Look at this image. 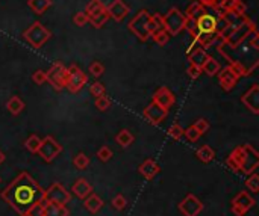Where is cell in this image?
Wrapping results in <instances>:
<instances>
[{
  "instance_id": "1",
  "label": "cell",
  "mask_w": 259,
  "mask_h": 216,
  "mask_svg": "<svg viewBox=\"0 0 259 216\" xmlns=\"http://www.w3.org/2000/svg\"><path fill=\"white\" fill-rule=\"evenodd\" d=\"M0 198L19 216H27L33 206L44 200V189L29 172H20L0 192Z\"/></svg>"
},
{
  "instance_id": "2",
  "label": "cell",
  "mask_w": 259,
  "mask_h": 216,
  "mask_svg": "<svg viewBox=\"0 0 259 216\" xmlns=\"http://www.w3.org/2000/svg\"><path fill=\"white\" fill-rule=\"evenodd\" d=\"M226 165L231 168L233 172H243L250 175L252 172L256 171L259 165V157L256 150L246 144V145H241L235 148L226 159Z\"/></svg>"
},
{
  "instance_id": "3",
  "label": "cell",
  "mask_w": 259,
  "mask_h": 216,
  "mask_svg": "<svg viewBox=\"0 0 259 216\" xmlns=\"http://www.w3.org/2000/svg\"><path fill=\"white\" fill-rule=\"evenodd\" d=\"M129 30L135 35V37L140 40V41H147L150 38V35L155 32V30H158V24L155 23L153 20V17L150 15L149 11L143 9L138 12L133 19L129 22L128 24Z\"/></svg>"
},
{
  "instance_id": "4",
  "label": "cell",
  "mask_w": 259,
  "mask_h": 216,
  "mask_svg": "<svg viewBox=\"0 0 259 216\" xmlns=\"http://www.w3.org/2000/svg\"><path fill=\"white\" fill-rule=\"evenodd\" d=\"M83 12L86 14V17H88V22L96 29H100L109 20V14L106 11V5H103L102 0H90V3L86 5Z\"/></svg>"
},
{
  "instance_id": "5",
  "label": "cell",
  "mask_w": 259,
  "mask_h": 216,
  "mask_svg": "<svg viewBox=\"0 0 259 216\" xmlns=\"http://www.w3.org/2000/svg\"><path fill=\"white\" fill-rule=\"evenodd\" d=\"M186 17L183 12H181L178 8H171L165 15H162V23L164 29L168 32V35H179L186 24Z\"/></svg>"
},
{
  "instance_id": "6",
  "label": "cell",
  "mask_w": 259,
  "mask_h": 216,
  "mask_svg": "<svg viewBox=\"0 0 259 216\" xmlns=\"http://www.w3.org/2000/svg\"><path fill=\"white\" fill-rule=\"evenodd\" d=\"M52 37L50 30H47L40 22H35L29 29L23 32V38L33 47V48H41L49 38Z\"/></svg>"
},
{
  "instance_id": "7",
  "label": "cell",
  "mask_w": 259,
  "mask_h": 216,
  "mask_svg": "<svg viewBox=\"0 0 259 216\" xmlns=\"http://www.w3.org/2000/svg\"><path fill=\"white\" fill-rule=\"evenodd\" d=\"M88 82V76L78 65H70L67 68V79H65V88L70 93L76 94Z\"/></svg>"
},
{
  "instance_id": "8",
  "label": "cell",
  "mask_w": 259,
  "mask_h": 216,
  "mask_svg": "<svg viewBox=\"0 0 259 216\" xmlns=\"http://www.w3.org/2000/svg\"><path fill=\"white\" fill-rule=\"evenodd\" d=\"M62 151V145L52 136H46L43 141H41V145H40V150H38V154L41 156V159L47 164L50 162H53Z\"/></svg>"
},
{
  "instance_id": "9",
  "label": "cell",
  "mask_w": 259,
  "mask_h": 216,
  "mask_svg": "<svg viewBox=\"0 0 259 216\" xmlns=\"http://www.w3.org/2000/svg\"><path fill=\"white\" fill-rule=\"evenodd\" d=\"M44 200L47 203H55L65 206L68 201L72 200V193L68 192L61 183L55 182L53 185H50L47 191H44Z\"/></svg>"
},
{
  "instance_id": "10",
  "label": "cell",
  "mask_w": 259,
  "mask_h": 216,
  "mask_svg": "<svg viewBox=\"0 0 259 216\" xmlns=\"http://www.w3.org/2000/svg\"><path fill=\"white\" fill-rule=\"evenodd\" d=\"M47 73V82L53 86L55 91H62L65 88V79H67V68L62 62H55L50 67Z\"/></svg>"
},
{
  "instance_id": "11",
  "label": "cell",
  "mask_w": 259,
  "mask_h": 216,
  "mask_svg": "<svg viewBox=\"0 0 259 216\" xmlns=\"http://www.w3.org/2000/svg\"><path fill=\"white\" fill-rule=\"evenodd\" d=\"M255 206V198L246 191L239 192L231 201V210L235 216H244Z\"/></svg>"
},
{
  "instance_id": "12",
  "label": "cell",
  "mask_w": 259,
  "mask_h": 216,
  "mask_svg": "<svg viewBox=\"0 0 259 216\" xmlns=\"http://www.w3.org/2000/svg\"><path fill=\"white\" fill-rule=\"evenodd\" d=\"M178 209L183 216H199L203 212L205 206L194 193H188L178 204Z\"/></svg>"
},
{
  "instance_id": "13",
  "label": "cell",
  "mask_w": 259,
  "mask_h": 216,
  "mask_svg": "<svg viewBox=\"0 0 259 216\" xmlns=\"http://www.w3.org/2000/svg\"><path fill=\"white\" fill-rule=\"evenodd\" d=\"M194 24L200 35H214L218 29V19L212 14L205 12L197 20H194Z\"/></svg>"
},
{
  "instance_id": "14",
  "label": "cell",
  "mask_w": 259,
  "mask_h": 216,
  "mask_svg": "<svg viewBox=\"0 0 259 216\" xmlns=\"http://www.w3.org/2000/svg\"><path fill=\"white\" fill-rule=\"evenodd\" d=\"M167 115H168V111L161 107L159 104H156L155 101H152L143 112V117L153 125H161L162 121L167 118Z\"/></svg>"
},
{
  "instance_id": "15",
  "label": "cell",
  "mask_w": 259,
  "mask_h": 216,
  "mask_svg": "<svg viewBox=\"0 0 259 216\" xmlns=\"http://www.w3.org/2000/svg\"><path fill=\"white\" fill-rule=\"evenodd\" d=\"M218 82H220V86L224 89V91H231V89L235 88V85L238 83V79L239 76L235 73V71L228 65L226 68H223L218 71Z\"/></svg>"
},
{
  "instance_id": "16",
  "label": "cell",
  "mask_w": 259,
  "mask_h": 216,
  "mask_svg": "<svg viewBox=\"0 0 259 216\" xmlns=\"http://www.w3.org/2000/svg\"><path fill=\"white\" fill-rule=\"evenodd\" d=\"M106 11L109 14V19H114L115 22H123L126 19V15L130 12V8L123 0H112L106 6Z\"/></svg>"
},
{
  "instance_id": "17",
  "label": "cell",
  "mask_w": 259,
  "mask_h": 216,
  "mask_svg": "<svg viewBox=\"0 0 259 216\" xmlns=\"http://www.w3.org/2000/svg\"><path fill=\"white\" fill-rule=\"evenodd\" d=\"M153 101L156 103V104H159L161 107H164V109L168 111L170 107L175 104L176 97H175V94H173L167 86H162V88H158L156 91H155V94H153Z\"/></svg>"
},
{
  "instance_id": "18",
  "label": "cell",
  "mask_w": 259,
  "mask_h": 216,
  "mask_svg": "<svg viewBox=\"0 0 259 216\" xmlns=\"http://www.w3.org/2000/svg\"><path fill=\"white\" fill-rule=\"evenodd\" d=\"M243 104L253 114H259V85H253L249 91L241 97Z\"/></svg>"
},
{
  "instance_id": "19",
  "label": "cell",
  "mask_w": 259,
  "mask_h": 216,
  "mask_svg": "<svg viewBox=\"0 0 259 216\" xmlns=\"http://www.w3.org/2000/svg\"><path fill=\"white\" fill-rule=\"evenodd\" d=\"M72 193L79 200H85L90 193H93V186L86 178H78L72 186Z\"/></svg>"
},
{
  "instance_id": "20",
  "label": "cell",
  "mask_w": 259,
  "mask_h": 216,
  "mask_svg": "<svg viewBox=\"0 0 259 216\" xmlns=\"http://www.w3.org/2000/svg\"><path fill=\"white\" fill-rule=\"evenodd\" d=\"M138 171H140V174H141L146 180H152V178H155V177L159 174L161 168H159V165L156 164V160L146 159L143 164L138 167Z\"/></svg>"
},
{
  "instance_id": "21",
  "label": "cell",
  "mask_w": 259,
  "mask_h": 216,
  "mask_svg": "<svg viewBox=\"0 0 259 216\" xmlns=\"http://www.w3.org/2000/svg\"><path fill=\"white\" fill-rule=\"evenodd\" d=\"M186 55H188L189 64H194V65H199V67H202V64L206 61V58L209 56L208 51H206L205 48H202L199 44H197L196 47H193L191 50H189Z\"/></svg>"
},
{
  "instance_id": "22",
  "label": "cell",
  "mask_w": 259,
  "mask_h": 216,
  "mask_svg": "<svg viewBox=\"0 0 259 216\" xmlns=\"http://www.w3.org/2000/svg\"><path fill=\"white\" fill-rule=\"evenodd\" d=\"M103 206H105V203H103L102 198L99 195H96V193H90L83 200V207L88 210L90 213H93V215L99 213Z\"/></svg>"
},
{
  "instance_id": "23",
  "label": "cell",
  "mask_w": 259,
  "mask_h": 216,
  "mask_svg": "<svg viewBox=\"0 0 259 216\" xmlns=\"http://www.w3.org/2000/svg\"><path fill=\"white\" fill-rule=\"evenodd\" d=\"M46 201V200H44ZM68 209L65 206L61 204H55V203H47L46 201V210H44V216H68Z\"/></svg>"
},
{
  "instance_id": "24",
  "label": "cell",
  "mask_w": 259,
  "mask_h": 216,
  "mask_svg": "<svg viewBox=\"0 0 259 216\" xmlns=\"http://www.w3.org/2000/svg\"><path fill=\"white\" fill-rule=\"evenodd\" d=\"M6 109L12 114V115H20L25 109V101L19 97V96H12L8 103H6Z\"/></svg>"
},
{
  "instance_id": "25",
  "label": "cell",
  "mask_w": 259,
  "mask_h": 216,
  "mask_svg": "<svg viewBox=\"0 0 259 216\" xmlns=\"http://www.w3.org/2000/svg\"><path fill=\"white\" fill-rule=\"evenodd\" d=\"M202 73H205V74H208L209 77H212V76H215L218 71L221 70V67H220V64L214 59V58H211V56H208L206 58V61L202 64Z\"/></svg>"
},
{
  "instance_id": "26",
  "label": "cell",
  "mask_w": 259,
  "mask_h": 216,
  "mask_svg": "<svg viewBox=\"0 0 259 216\" xmlns=\"http://www.w3.org/2000/svg\"><path fill=\"white\" fill-rule=\"evenodd\" d=\"M205 12H206V8L202 3H199L197 0H194V2L186 8L185 17H186V19H189V20H197L199 17L203 15Z\"/></svg>"
},
{
  "instance_id": "27",
  "label": "cell",
  "mask_w": 259,
  "mask_h": 216,
  "mask_svg": "<svg viewBox=\"0 0 259 216\" xmlns=\"http://www.w3.org/2000/svg\"><path fill=\"white\" fill-rule=\"evenodd\" d=\"M27 5H29V8H30L33 12L38 14V15H41V14H44L52 5H53V2H52V0H29Z\"/></svg>"
},
{
  "instance_id": "28",
  "label": "cell",
  "mask_w": 259,
  "mask_h": 216,
  "mask_svg": "<svg viewBox=\"0 0 259 216\" xmlns=\"http://www.w3.org/2000/svg\"><path fill=\"white\" fill-rule=\"evenodd\" d=\"M115 141H117V144L120 147H123V148H128V147H130L132 144H133V141H135V136L129 132V130H126V129H123V130H120L118 133H117V136H115Z\"/></svg>"
},
{
  "instance_id": "29",
  "label": "cell",
  "mask_w": 259,
  "mask_h": 216,
  "mask_svg": "<svg viewBox=\"0 0 259 216\" xmlns=\"http://www.w3.org/2000/svg\"><path fill=\"white\" fill-rule=\"evenodd\" d=\"M196 156L199 157V160L203 162V164H211V162L215 159V151L209 145H203L196 151Z\"/></svg>"
},
{
  "instance_id": "30",
  "label": "cell",
  "mask_w": 259,
  "mask_h": 216,
  "mask_svg": "<svg viewBox=\"0 0 259 216\" xmlns=\"http://www.w3.org/2000/svg\"><path fill=\"white\" fill-rule=\"evenodd\" d=\"M150 38L156 43L158 46H165L170 40V35L165 29H158V30H155L152 35H150Z\"/></svg>"
},
{
  "instance_id": "31",
  "label": "cell",
  "mask_w": 259,
  "mask_h": 216,
  "mask_svg": "<svg viewBox=\"0 0 259 216\" xmlns=\"http://www.w3.org/2000/svg\"><path fill=\"white\" fill-rule=\"evenodd\" d=\"M73 165H75V168L83 171V169H86V168L90 167V157L86 156L85 153H78L73 157Z\"/></svg>"
},
{
  "instance_id": "32",
  "label": "cell",
  "mask_w": 259,
  "mask_h": 216,
  "mask_svg": "<svg viewBox=\"0 0 259 216\" xmlns=\"http://www.w3.org/2000/svg\"><path fill=\"white\" fill-rule=\"evenodd\" d=\"M41 145V139L37 135H30L26 141H25V147L26 150H29L30 153H38Z\"/></svg>"
},
{
  "instance_id": "33",
  "label": "cell",
  "mask_w": 259,
  "mask_h": 216,
  "mask_svg": "<svg viewBox=\"0 0 259 216\" xmlns=\"http://www.w3.org/2000/svg\"><path fill=\"white\" fill-rule=\"evenodd\" d=\"M246 188H247L250 192H253V193L259 192V175H258L256 172H252V174L249 175L247 182H246Z\"/></svg>"
},
{
  "instance_id": "34",
  "label": "cell",
  "mask_w": 259,
  "mask_h": 216,
  "mask_svg": "<svg viewBox=\"0 0 259 216\" xmlns=\"http://www.w3.org/2000/svg\"><path fill=\"white\" fill-rule=\"evenodd\" d=\"M96 107H97L100 112L108 111L109 107H111V98H109L106 94H103V96L97 97V98H96Z\"/></svg>"
},
{
  "instance_id": "35",
  "label": "cell",
  "mask_w": 259,
  "mask_h": 216,
  "mask_svg": "<svg viewBox=\"0 0 259 216\" xmlns=\"http://www.w3.org/2000/svg\"><path fill=\"white\" fill-rule=\"evenodd\" d=\"M168 136L171 139H175V141H179L181 138H183V129H182V125L179 122H175L171 125V127L168 129Z\"/></svg>"
},
{
  "instance_id": "36",
  "label": "cell",
  "mask_w": 259,
  "mask_h": 216,
  "mask_svg": "<svg viewBox=\"0 0 259 216\" xmlns=\"http://www.w3.org/2000/svg\"><path fill=\"white\" fill-rule=\"evenodd\" d=\"M111 204H112V207L117 209V210H125L126 206H128V200L125 198V195L118 193V195H115L112 200H111Z\"/></svg>"
},
{
  "instance_id": "37",
  "label": "cell",
  "mask_w": 259,
  "mask_h": 216,
  "mask_svg": "<svg viewBox=\"0 0 259 216\" xmlns=\"http://www.w3.org/2000/svg\"><path fill=\"white\" fill-rule=\"evenodd\" d=\"M183 136H185L189 142H197V141L202 138V135L193 127V125H189V127L183 129Z\"/></svg>"
},
{
  "instance_id": "38",
  "label": "cell",
  "mask_w": 259,
  "mask_h": 216,
  "mask_svg": "<svg viewBox=\"0 0 259 216\" xmlns=\"http://www.w3.org/2000/svg\"><path fill=\"white\" fill-rule=\"evenodd\" d=\"M88 71H90V74H93L94 77H100L103 73H105V67H103L99 61H94V62L90 64Z\"/></svg>"
},
{
  "instance_id": "39",
  "label": "cell",
  "mask_w": 259,
  "mask_h": 216,
  "mask_svg": "<svg viewBox=\"0 0 259 216\" xmlns=\"http://www.w3.org/2000/svg\"><path fill=\"white\" fill-rule=\"evenodd\" d=\"M193 127L200 133V135H205L206 132L209 130V122L206 121L205 118H200V120H197V121H194V124H193Z\"/></svg>"
},
{
  "instance_id": "40",
  "label": "cell",
  "mask_w": 259,
  "mask_h": 216,
  "mask_svg": "<svg viewBox=\"0 0 259 216\" xmlns=\"http://www.w3.org/2000/svg\"><path fill=\"white\" fill-rule=\"evenodd\" d=\"M112 150L109 148V147H106V145H103V147H100L99 148V151H97V157H99V160L100 162H108L111 157H112Z\"/></svg>"
},
{
  "instance_id": "41",
  "label": "cell",
  "mask_w": 259,
  "mask_h": 216,
  "mask_svg": "<svg viewBox=\"0 0 259 216\" xmlns=\"http://www.w3.org/2000/svg\"><path fill=\"white\" fill-rule=\"evenodd\" d=\"M44 210H46V201L43 200L29 210L27 216H44Z\"/></svg>"
},
{
  "instance_id": "42",
  "label": "cell",
  "mask_w": 259,
  "mask_h": 216,
  "mask_svg": "<svg viewBox=\"0 0 259 216\" xmlns=\"http://www.w3.org/2000/svg\"><path fill=\"white\" fill-rule=\"evenodd\" d=\"M186 74H188V77H189V79L196 80V79H199V77H200V74H202V68H200L199 65L189 64V67L186 68Z\"/></svg>"
},
{
  "instance_id": "43",
  "label": "cell",
  "mask_w": 259,
  "mask_h": 216,
  "mask_svg": "<svg viewBox=\"0 0 259 216\" xmlns=\"http://www.w3.org/2000/svg\"><path fill=\"white\" fill-rule=\"evenodd\" d=\"M32 80L35 85H44L47 82V73L43 70H37L35 73L32 74Z\"/></svg>"
},
{
  "instance_id": "44",
  "label": "cell",
  "mask_w": 259,
  "mask_h": 216,
  "mask_svg": "<svg viewBox=\"0 0 259 216\" xmlns=\"http://www.w3.org/2000/svg\"><path fill=\"white\" fill-rule=\"evenodd\" d=\"M90 93H91V96L93 97H100V96H103L105 94V86H103V83H100V82H94L93 85H91V88H90Z\"/></svg>"
},
{
  "instance_id": "45",
  "label": "cell",
  "mask_w": 259,
  "mask_h": 216,
  "mask_svg": "<svg viewBox=\"0 0 259 216\" xmlns=\"http://www.w3.org/2000/svg\"><path fill=\"white\" fill-rule=\"evenodd\" d=\"M73 23H75L76 26L82 27V26H85L86 23H88V17H86L85 12H78V14L73 17Z\"/></svg>"
},
{
  "instance_id": "46",
  "label": "cell",
  "mask_w": 259,
  "mask_h": 216,
  "mask_svg": "<svg viewBox=\"0 0 259 216\" xmlns=\"http://www.w3.org/2000/svg\"><path fill=\"white\" fill-rule=\"evenodd\" d=\"M233 11H235V12H238V14H246L247 6L243 3V0H236L235 5H233Z\"/></svg>"
},
{
  "instance_id": "47",
  "label": "cell",
  "mask_w": 259,
  "mask_h": 216,
  "mask_svg": "<svg viewBox=\"0 0 259 216\" xmlns=\"http://www.w3.org/2000/svg\"><path fill=\"white\" fill-rule=\"evenodd\" d=\"M197 2L202 3L205 8H215L220 3V0H197Z\"/></svg>"
},
{
  "instance_id": "48",
  "label": "cell",
  "mask_w": 259,
  "mask_h": 216,
  "mask_svg": "<svg viewBox=\"0 0 259 216\" xmlns=\"http://www.w3.org/2000/svg\"><path fill=\"white\" fill-rule=\"evenodd\" d=\"M3 160H5V154L0 151V164H3Z\"/></svg>"
},
{
  "instance_id": "49",
  "label": "cell",
  "mask_w": 259,
  "mask_h": 216,
  "mask_svg": "<svg viewBox=\"0 0 259 216\" xmlns=\"http://www.w3.org/2000/svg\"><path fill=\"white\" fill-rule=\"evenodd\" d=\"M0 183H2V178H0Z\"/></svg>"
}]
</instances>
